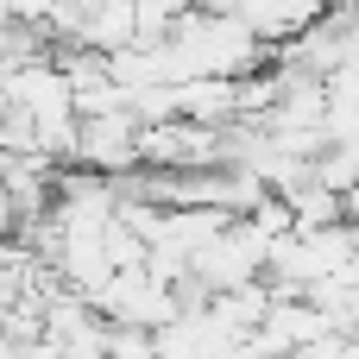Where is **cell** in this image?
<instances>
[{"mask_svg": "<svg viewBox=\"0 0 359 359\" xmlns=\"http://www.w3.org/2000/svg\"><path fill=\"white\" fill-rule=\"evenodd\" d=\"M341 227H353V233H359V183L341 189Z\"/></svg>", "mask_w": 359, "mask_h": 359, "instance_id": "10", "label": "cell"}, {"mask_svg": "<svg viewBox=\"0 0 359 359\" xmlns=\"http://www.w3.org/2000/svg\"><path fill=\"white\" fill-rule=\"evenodd\" d=\"M341 341H347V353L359 359V322H353V328H347V334H341Z\"/></svg>", "mask_w": 359, "mask_h": 359, "instance_id": "13", "label": "cell"}, {"mask_svg": "<svg viewBox=\"0 0 359 359\" xmlns=\"http://www.w3.org/2000/svg\"><path fill=\"white\" fill-rule=\"evenodd\" d=\"M13 227H19V215H13V202H6V189H0V240H13Z\"/></svg>", "mask_w": 359, "mask_h": 359, "instance_id": "11", "label": "cell"}, {"mask_svg": "<svg viewBox=\"0 0 359 359\" xmlns=\"http://www.w3.org/2000/svg\"><path fill=\"white\" fill-rule=\"evenodd\" d=\"M88 309L101 322H133V328H164L177 316V297L145 278V265H126V271H107L95 290H88Z\"/></svg>", "mask_w": 359, "mask_h": 359, "instance_id": "1", "label": "cell"}, {"mask_svg": "<svg viewBox=\"0 0 359 359\" xmlns=\"http://www.w3.org/2000/svg\"><path fill=\"white\" fill-rule=\"evenodd\" d=\"M107 359H158V341H151V328L107 322Z\"/></svg>", "mask_w": 359, "mask_h": 359, "instance_id": "7", "label": "cell"}, {"mask_svg": "<svg viewBox=\"0 0 359 359\" xmlns=\"http://www.w3.org/2000/svg\"><path fill=\"white\" fill-rule=\"evenodd\" d=\"M57 0H0V19H19V25H44Z\"/></svg>", "mask_w": 359, "mask_h": 359, "instance_id": "9", "label": "cell"}, {"mask_svg": "<svg viewBox=\"0 0 359 359\" xmlns=\"http://www.w3.org/2000/svg\"><path fill=\"white\" fill-rule=\"evenodd\" d=\"M69 164L95 170V177H120L139 164V120L126 107H107V114H82L76 120V145H69Z\"/></svg>", "mask_w": 359, "mask_h": 359, "instance_id": "2", "label": "cell"}, {"mask_svg": "<svg viewBox=\"0 0 359 359\" xmlns=\"http://www.w3.org/2000/svg\"><path fill=\"white\" fill-rule=\"evenodd\" d=\"M189 6H196V13H240L246 0H189Z\"/></svg>", "mask_w": 359, "mask_h": 359, "instance_id": "12", "label": "cell"}, {"mask_svg": "<svg viewBox=\"0 0 359 359\" xmlns=\"http://www.w3.org/2000/svg\"><path fill=\"white\" fill-rule=\"evenodd\" d=\"M133 13H139V38H164L170 19L189 13V0H133Z\"/></svg>", "mask_w": 359, "mask_h": 359, "instance_id": "8", "label": "cell"}, {"mask_svg": "<svg viewBox=\"0 0 359 359\" xmlns=\"http://www.w3.org/2000/svg\"><path fill=\"white\" fill-rule=\"evenodd\" d=\"M322 6H328V0H246L233 19H240L259 44H284V38H297L303 25H316Z\"/></svg>", "mask_w": 359, "mask_h": 359, "instance_id": "3", "label": "cell"}, {"mask_svg": "<svg viewBox=\"0 0 359 359\" xmlns=\"http://www.w3.org/2000/svg\"><path fill=\"white\" fill-rule=\"evenodd\" d=\"M233 215H221V208H164V221H158V240L151 246H177V252H202L221 227H227Z\"/></svg>", "mask_w": 359, "mask_h": 359, "instance_id": "5", "label": "cell"}, {"mask_svg": "<svg viewBox=\"0 0 359 359\" xmlns=\"http://www.w3.org/2000/svg\"><path fill=\"white\" fill-rule=\"evenodd\" d=\"M170 101H177V120L227 126L233 120V76H183V82H170Z\"/></svg>", "mask_w": 359, "mask_h": 359, "instance_id": "4", "label": "cell"}, {"mask_svg": "<svg viewBox=\"0 0 359 359\" xmlns=\"http://www.w3.org/2000/svg\"><path fill=\"white\" fill-rule=\"evenodd\" d=\"M284 208H290V233H316V227H334L341 221V196L328 183H316V170L284 189Z\"/></svg>", "mask_w": 359, "mask_h": 359, "instance_id": "6", "label": "cell"}]
</instances>
